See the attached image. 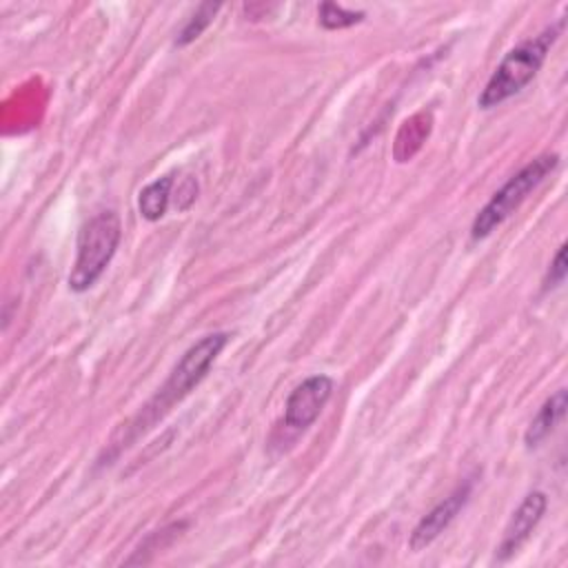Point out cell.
I'll use <instances>...</instances> for the list:
<instances>
[{"label":"cell","instance_id":"7","mask_svg":"<svg viewBox=\"0 0 568 568\" xmlns=\"http://www.w3.org/2000/svg\"><path fill=\"white\" fill-rule=\"evenodd\" d=\"M546 506H548V499L541 490H532L524 497V501L519 504V508L513 513V517L508 519V524L504 528L501 541L497 546L499 561L510 559L524 546V541L530 537L535 526L541 521Z\"/></svg>","mask_w":568,"mask_h":568},{"label":"cell","instance_id":"12","mask_svg":"<svg viewBox=\"0 0 568 568\" xmlns=\"http://www.w3.org/2000/svg\"><path fill=\"white\" fill-rule=\"evenodd\" d=\"M320 24L324 29H346V27H353L357 22L364 20V11H351V9H344L342 4H335V2H322L320 4Z\"/></svg>","mask_w":568,"mask_h":568},{"label":"cell","instance_id":"8","mask_svg":"<svg viewBox=\"0 0 568 568\" xmlns=\"http://www.w3.org/2000/svg\"><path fill=\"white\" fill-rule=\"evenodd\" d=\"M430 124H433V118L428 111H419L402 122L395 138V146H393V155L397 162L410 160L422 149V144L430 133Z\"/></svg>","mask_w":568,"mask_h":568},{"label":"cell","instance_id":"6","mask_svg":"<svg viewBox=\"0 0 568 568\" xmlns=\"http://www.w3.org/2000/svg\"><path fill=\"white\" fill-rule=\"evenodd\" d=\"M470 490H473V479H464L448 497H444L439 504H435L413 528V532L408 537V548L419 552L426 546H430L448 528V524L455 519V515L464 508V504L470 497Z\"/></svg>","mask_w":568,"mask_h":568},{"label":"cell","instance_id":"13","mask_svg":"<svg viewBox=\"0 0 568 568\" xmlns=\"http://www.w3.org/2000/svg\"><path fill=\"white\" fill-rule=\"evenodd\" d=\"M566 273H568V264H566V244H561V246L557 248V253H555V260L550 262V268H548L546 277H544V291L564 284Z\"/></svg>","mask_w":568,"mask_h":568},{"label":"cell","instance_id":"11","mask_svg":"<svg viewBox=\"0 0 568 568\" xmlns=\"http://www.w3.org/2000/svg\"><path fill=\"white\" fill-rule=\"evenodd\" d=\"M217 11H220V4H217V2H202V4L193 11V16L186 20V24L182 27V31L178 33L175 44H178V47H186V44H191L193 40H197V38L204 33V29L213 22V18H215Z\"/></svg>","mask_w":568,"mask_h":568},{"label":"cell","instance_id":"9","mask_svg":"<svg viewBox=\"0 0 568 568\" xmlns=\"http://www.w3.org/2000/svg\"><path fill=\"white\" fill-rule=\"evenodd\" d=\"M566 410V390L559 388L555 395H550L541 408L537 410V415L530 419L526 433H524V442L528 448L539 446L557 426V422L564 417Z\"/></svg>","mask_w":568,"mask_h":568},{"label":"cell","instance_id":"3","mask_svg":"<svg viewBox=\"0 0 568 568\" xmlns=\"http://www.w3.org/2000/svg\"><path fill=\"white\" fill-rule=\"evenodd\" d=\"M122 237V222L115 211L93 215L78 235L75 260L69 273V288L75 293L89 291L113 260Z\"/></svg>","mask_w":568,"mask_h":568},{"label":"cell","instance_id":"10","mask_svg":"<svg viewBox=\"0 0 568 568\" xmlns=\"http://www.w3.org/2000/svg\"><path fill=\"white\" fill-rule=\"evenodd\" d=\"M171 186H173V175H162L158 180H153L151 184H146L140 191L138 197V206H140V215L149 222L160 220L166 213L169 206V195H171Z\"/></svg>","mask_w":568,"mask_h":568},{"label":"cell","instance_id":"5","mask_svg":"<svg viewBox=\"0 0 568 568\" xmlns=\"http://www.w3.org/2000/svg\"><path fill=\"white\" fill-rule=\"evenodd\" d=\"M333 393V379L328 375H311L297 384L284 404V424L297 430L308 428L326 406Z\"/></svg>","mask_w":568,"mask_h":568},{"label":"cell","instance_id":"1","mask_svg":"<svg viewBox=\"0 0 568 568\" xmlns=\"http://www.w3.org/2000/svg\"><path fill=\"white\" fill-rule=\"evenodd\" d=\"M226 342H229V333L220 331V333H209L200 337L195 344H191L180 357V362L173 366V371L169 373L166 382L158 388V393L144 406H140L135 417L124 426L122 437L118 439L113 453L129 446L138 435L146 433L178 402H182L206 377L209 368L213 366V362L217 359Z\"/></svg>","mask_w":568,"mask_h":568},{"label":"cell","instance_id":"2","mask_svg":"<svg viewBox=\"0 0 568 568\" xmlns=\"http://www.w3.org/2000/svg\"><path fill=\"white\" fill-rule=\"evenodd\" d=\"M561 29H564V20L546 27L535 38L510 49L501 58V62L497 64L493 75L488 78L486 87L481 89V93L477 98L479 109H493V106L501 104L504 100L513 98L515 93H519L528 82H532V78L541 69L550 47L557 42Z\"/></svg>","mask_w":568,"mask_h":568},{"label":"cell","instance_id":"4","mask_svg":"<svg viewBox=\"0 0 568 568\" xmlns=\"http://www.w3.org/2000/svg\"><path fill=\"white\" fill-rule=\"evenodd\" d=\"M559 164L557 153H544L535 160H530L526 166H521L508 182L493 193V197L484 204V209L475 215L473 226H470V237L473 240H484L488 237L501 222H506L519 204L528 197L530 191H535L548 173H552Z\"/></svg>","mask_w":568,"mask_h":568}]
</instances>
